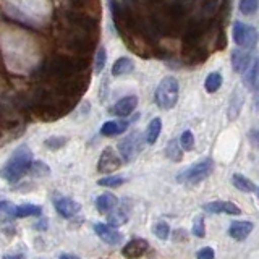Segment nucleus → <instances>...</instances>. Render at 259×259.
I'll list each match as a JSON object with an SVG mask.
<instances>
[{
	"instance_id": "ea45409f",
	"label": "nucleus",
	"mask_w": 259,
	"mask_h": 259,
	"mask_svg": "<svg viewBox=\"0 0 259 259\" xmlns=\"http://www.w3.org/2000/svg\"><path fill=\"white\" fill-rule=\"evenodd\" d=\"M227 47V40H225V32L221 29L219 31V36H217V49L219 51H222V49Z\"/></svg>"
},
{
	"instance_id": "b1692460",
	"label": "nucleus",
	"mask_w": 259,
	"mask_h": 259,
	"mask_svg": "<svg viewBox=\"0 0 259 259\" xmlns=\"http://www.w3.org/2000/svg\"><path fill=\"white\" fill-rule=\"evenodd\" d=\"M221 86H222V75H221V73H217V71L209 73V75L206 76V81H204L206 91L207 93H215V91L221 89Z\"/></svg>"
},
{
	"instance_id": "20e7f679",
	"label": "nucleus",
	"mask_w": 259,
	"mask_h": 259,
	"mask_svg": "<svg viewBox=\"0 0 259 259\" xmlns=\"http://www.w3.org/2000/svg\"><path fill=\"white\" fill-rule=\"evenodd\" d=\"M178 79L175 76H165L156 89V104L162 110H170L175 107L178 101Z\"/></svg>"
},
{
	"instance_id": "393cba45",
	"label": "nucleus",
	"mask_w": 259,
	"mask_h": 259,
	"mask_svg": "<svg viewBox=\"0 0 259 259\" xmlns=\"http://www.w3.org/2000/svg\"><path fill=\"white\" fill-rule=\"evenodd\" d=\"M128 221V214L123 209H113L107 214V224H110L112 227H120L126 224Z\"/></svg>"
},
{
	"instance_id": "7ed1b4c3",
	"label": "nucleus",
	"mask_w": 259,
	"mask_h": 259,
	"mask_svg": "<svg viewBox=\"0 0 259 259\" xmlns=\"http://www.w3.org/2000/svg\"><path fill=\"white\" fill-rule=\"evenodd\" d=\"M32 162V151L28 144H20L16 148L10 159H8L4 167L0 168V177L8 183H18L21 178L29 172V165Z\"/></svg>"
},
{
	"instance_id": "4be33fe9",
	"label": "nucleus",
	"mask_w": 259,
	"mask_h": 259,
	"mask_svg": "<svg viewBox=\"0 0 259 259\" xmlns=\"http://www.w3.org/2000/svg\"><path fill=\"white\" fill-rule=\"evenodd\" d=\"M160 132H162V120L159 117L152 118L149 121V125H148V130H146V138H144L146 143H148V144L156 143L159 135H160Z\"/></svg>"
},
{
	"instance_id": "f03ea898",
	"label": "nucleus",
	"mask_w": 259,
	"mask_h": 259,
	"mask_svg": "<svg viewBox=\"0 0 259 259\" xmlns=\"http://www.w3.org/2000/svg\"><path fill=\"white\" fill-rule=\"evenodd\" d=\"M89 62L84 55H54L39 67V76L60 83L78 73L86 71Z\"/></svg>"
},
{
	"instance_id": "a211bd4d",
	"label": "nucleus",
	"mask_w": 259,
	"mask_h": 259,
	"mask_svg": "<svg viewBox=\"0 0 259 259\" xmlns=\"http://www.w3.org/2000/svg\"><path fill=\"white\" fill-rule=\"evenodd\" d=\"M135 71V63L130 57H120L112 65V76H125Z\"/></svg>"
},
{
	"instance_id": "79ce46f5",
	"label": "nucleus",
	"mask_w": 259,
	"mask_h": 259,
	"mask_svg": "<svg viewBox=\"0 0 259 259\" xmlns=\"http://www.w3.org/2000/svg\"><path fill=\"white\" fill-rule=\"evenodd\" d=\"M254 91H256V94H254V104H256V109L259 110V84L254 88Z\"/></svg>"
},
{
	"instance_id": "aec40b11",
	"label": "nucleus",
	"mask_w": 259,
	"mask_h": 259,
	"mask_svg": "<svg viewBox=\"0 0 259 259\" xmlns=\"http://www.w3.org/2000/svg\"><path fill=\"white\" fill-rule=\"evenodd\" d=\"M243 102H245V99H243V94L238 91V89H235L232 97H230V102H229V118L230 120H237V117L240 115L241 112V107H243Z\"/></svg>"
},
{
	"instance_id": "473e14b6",
	"label": "nucleus",
	"mask_w": 259,
	"mask_h": 259,
	"mask_svg": "<svg viewBox=\"0 0 259 259\" xmlns=\"http://www.w3.org/2000/svg\"><path fill=\"white\" fill-rule=\"evenodd\" d=\"M259 8V0H240L238 4V10L243 15H253L257 12Z\"/></svg>"
},
{
	"instance_id": "72a5a7b5",
	"label": "nucleus",
	"mask_w": 259,
	"mask_h": 259,
	"mask_svg": "<svg viewBox=\"0 0 259 259\" xmlns=\"http://www.w3.org/2000/svg\"><path fill=\"white\" fill-rule=\"evenodd\" d=\"M191 232H193L194 237H198V238H204L206 237V224H204V219H202L201 215L194 217Z\"/></svg>"
},
{
	"instance_id": "dca6fc26",
	"label": "nucleus",
	"mask_w": 259,
	"mask_h": 259,
	"mask_svg": "<svg viewBox=\"0 0 259 259\" xmlns=\"http://www.w3.org/2000/svg\"><path fill=\"white\" fill-rule=\"evenodd\" d=\"M117 206H118V198L112 193H104L101 196H97V199H96V209L105 215H107L110 210L115 209Z\"/></svg>"
},
{
	"instance_id": "2f4dec72",
	"label": "nucleus",
	"mask_w": 259,
	"mask_h": 259,
	"mask_svg": "<svg viewBox=\"0 0 259 259\" xmlns=\"http://www.w3.org/2000/svg\"><path fill=\"white\" fill-rule=\"evenodd\" d=\"M152 233L160 240H167L170 235V225L164 221H159L152 225Z\"/></svg>"
},
{
	"instance_id": "39448f33",
	"label": "nucleus",
	"mask_w": 259,
	"mask_h": 259,
	"mask_svg": "<svg viewBox=\"0 0 259 259\" xmlns=\"http://www.w3.org/2000/svg\"><path fill=\"white\" fill-rule=\"evenodd\" d=\"M212 168H214V162L210 157L207 159H202L196 164L190 165L186 170H182L180 174L177 175V182L178 183H201L202 180H206V178L212 174Z\"/></svg>"
},
{
	"instance_id": "f257e3e1",
	"label": "nucleus",
	"mask_w": 259,
	"mask_h": 259,
	"mask_svg": "<svg viewBox=\"0 0 259 259\" xmlns=\"http://www.w3.org/2000/svg\"><path fill=\"white\" fill-rule=\"evenodd\" d=\"M0 10L8 20L29 29H42L52 16L49 0H0Z\"/></svg>"
},
{
	"instance_id": "9b49d317",
	"label": "nucleus",
	"mask_w": 259,
	"mask_h": 259,
	"mask_svg": "<svg viewBox=\"0 0 259 259\" xmlns=\"http://www.w3.org/2000/svg\"><path fill=\"white\" fill-rule=\"evenodd\" d=\"M202 209L209 214H229V215H240L241 209L230 201H212L202 206Z\"/></svg>"
},
{
	"instance_id": "4468645a",
	"label": "nucleus",
	"mask_w": 259,
	"mask_h": 259,
	"mask_svg": "<svg viewBox=\"0 0 259 259\" xmlns=\"http://www.w3.org/2000/svg\"><path fill=\"white\" fill-rule=\"evenodd\" d=\"M254 225L249 221H235L229 227V235L237 241H243L248 238V235L253 232Z\"/></svg>"
},
{
	"instance_id": "e433bc0d",
	"label": "nucleus",
	"mask_w": 259,
	"mask_h": 259,
	"mask_svg": "<svg viewBox=\"0 0 259 259\" xmlns=\"http://www.w3.org/2000/svg\"><path fill=\"white\" fill-rule=\"evenodd\" d=\"M214 249L210 248V246H204V248H201L198 253H196V257L199 259H210V257H214Z\"/></svg>"
},
{
	"instance_id": "9d476101",
	"label": "nucleus",
	"mask_w": 259,
	"mask_h": 259,
	"mask_svg": "<svg viewBox=\"0 0 259 259\" xmlns=\"http://www.w3.org/2000/svg\"><path fill=\"white\" fill-rule=\"evenodd\" d=\"M94 232L104 243L110 246H117L123 240V235L117 230V227H112L110 224H94Z\"/></svg>"
},
{
	"instance_id": "37998d69",
	"label": "nucleus",
	"mask_w": 259,
	"mask_h": 259,
	"mask_svg": "<svg viewBox=\"0 0 259 259\" xmlns=\"http://www.w3.org/2000/svg\"><path fill=\"white\" fill-rule=\"evenodd\" d=\"M59 257H60V259H76L78 256H76V254H71V253H62Z\"/></svg>"
},
{
	"instance_id": "f704fd0d",
	"label": "nucleus",
	"mask_w": 259,
	"mask_h": 259,
	"mask_svg": "<svg viewBox=\"0 0 259 259\" xmlns=\"http://www.w3.org/2000/svg\"><path fill=\"white\" fill-rule=\"evenodd\" d=\"M180 144H182V148H183L185 152L193 151V148H194V136H193V133L190 132V130H185V132L182 133Z\"/></svg>"
},
{
	"instance_id": "2eb2a0df",
	"label": "nucleus",
	"mask_w": 259,
	"mask_h": 259,
	"mask_svg": "<svg viewBox=\"0 0 259 259\" xmlns=\"http://www.w3.org/2000/svg\"><path fill=\"white\" fill-rule=\"evenodd\" d=\"M232 67L233 71L237 73H245L249 68V62H251V54L246 49V51H233L232 52Z\"/></svg>"
},
{
	"instance_id": "a19ab883",
	"label": "nucleus",
	"mask_w": 259,
	"mask_h": 259,
	"mask_svg": "<svg viewBox=\"0 0 259 259\" xmlns=\"http://www.w3.org/2000/svg\"><path fill=\"white\" fill-rule=\"evenodd\" d=\"M34 229L36 230H46L47 229V221H46V219H40V221H37L34 224Z\"/></svg>"
},
{
	"instance_id": "412c9836",
	"label": "nucleus",
	"mask_w": 259,
	"mask_h": 259,
	"mask_svg": "<svg viewBox=\"0 0 259 259\" xmlns=\"http://www.w3.org/2000/svg\"><path fill=\"white\" fill-rule=\"evenodd\" d=\"M232 183H233L235 188L243 191V193H254L257 190L256 185L251 182L249 178H246L245 175H241V174H233L232 175Z\"/></svg>"
},
{
	"instance_id": "c85d7f7f",
	"label": "nucleus",
	"mask_w": 259,
	"mask_h": 259,
	"mask_svg": "<svg viewBox=\"0 0 259 259\" xmlns=\"http://www.w3.org/2000/svg\"><path fill=\"white\" fill-rule=\"evenodd\" d=\"M67 143H68L67 136H51V138H47V140H44V146L49 151H59Z\"/></svg>"
},
{
	"instance_id": "6e6552de",
	"label": "nucleus",
	"mask_w": 259,
	"mask_h": 259,
	"mask_svg": "<svg viewBox=\"0 0 259 259\" xmlns=\"http://www.w3.org/2000/svg\"><path fill=\"white\" fill-rule=\"evenodd\" d=\"M120 152H117L113 148H105L97 162V172L99 174H113L115 170L121 167V160L120 159Z\"/></svg>"
},
{
	"instance_id": "c756f323",
	"label": "nucleus",
	"mask_w": 259,
	"mask_h": 259,
	"mask_svg": "<svg viewBox=\"0 0 259 259\" xmlns=\"http://www.w3.org/2000/svg\"><path fill=\"white\" fill-rule=\"evenodd\" d=\"M105 62H107V51H105V47H99L96 52V59H94V75L102 73Z\"/></svg>"
},
{
	"instance_id": "cd10ccee",
	"label": "nucleus",
	"mask_w": 259,
	"mask_h": 259,
	"mask_svg": "<svg viewBox=\"0 0 259 259\" xmlns=\"http://www.w3.org/2000/svg\"><path fill=\"white\" fill-rule=\"evenodd\" d=\"M245 83L249 89H254L259 84V59L254 62L253 67L249 68V71L246 73V78H245Z\"/></svg>"
},
{
	"instance_id": "1a4fd4ad",
	"label": "nucleus",
	"mask_w": 259,
	"mask_h": 259,
	"mask_svg": "<svg viewBox=\"0 0 259 259\" xmlns=\"http://www.w3.org/2000/svg\"><path fill=\"white\" fill-rule=\"evenodd\" d=\"M54 206H55L57 214L63 219H67V221H71V219H75L81 212V204L71 198H65V196L55 198Z\"/></svg>"
},
{
	"instance_id": "0eeeda50",
	"label": "nucleus",
	"mask_w": 259,
	"mask_h": 259,
	"mask_svg": "<svg viewBox=\"0 0 259 259\" xmlns=\"http://www.w3.org/2000/svg\"><path fill=\"white\" fill-rule=\"evenodd\" d=\"M143 149V138L140 132H133L118 143V152L123 162H132Z\"/></svg>"
},
{
	"instance_id": "c9c22d12",
	"label": "nucleus",
	"mask_w": 259,
	"mask_h": 259,
	"mask_svg": "<svg viewBox=\"0 0 259 259\" xmlns=\"http://www.w3.org/2000/svg\"><path fill=\"white\" fill-rule=\"evenodd\" d=\"M71 5L75 7V10L88 13L89 10H93L94 5H97V0H71Z\"/></svg>"
},
{
	"instance_id": "7c9ffc66",
	"label": "nucleus",
	"mask_w": 259,
	"mask_h": 259,
	"mask_svg": "<svg viewBox=\"0 0 259 259\" xmlns=\"http://www.w3.org/2000/svg\"><path fill=\"white\" fill-rule=\"evenodd\" d=\"M125 178L120 177V175H109V177H104L101 180H97V185L99 186H105V188H117V186L123 185Z\"/></svg>"
},
{
	"instance_id": "58836bf2",
	"label": "nucleus",
	"mask_w": 259,
	"mask_h": 259,
	"mask_svg": "<svg viewBox=\"0 0 259 259\" xmlns=\"http://www.w3.org/2000/svg\"><path fill=\"white\" fill-rule=\"evenodd\" d=\"M172 240H175V241H186V240H188V233H186V230H183V229H178V230L172 232Z\"/></svg>"
},
{
	"instance_id": "5701e85b",
	"label": "nucleus",
	"mask_w": 259,
	"mask_h": 259,
	"mask_svg": "<svg viewBox=\"0 0 259 259\" xmlns=\"http://www.w3.org/2000/svg\"><path fill=\"white\" fill-rule=\"evenodd\" d=\"M28 174L31 177H36V178H44V177L51 175V167H49L42 160H32Z\"/></svg>"
},
{
	"instance_id": "ddd939ff",
	"label": "nucleus",
	"mask_w": 259,
	"mask_h": 259,
	"mask_svg": "<svg viewBox=\"0 0 259 259\" xmlns=\"http://www.w3.org/2000/svg\"><path fill=\"white\" fill-rule=\"evenodd\" d=\"M148 248H149L148 240L133 238L126 243L123 249H121V254H123L125 257H141L146 251H148Z\"/></svg>"
},
{
	"instance_id": "bb28decb",
	"label": "nucleus",
	"mask_w": 259,
	"mask_h": 259,
	"mask_svg": "<svg viewBox=\"0 0 259 259\" xmlns=\"http://www.w3.org/2000/svg\"><path fill=\"white\" fill-rule=\"evenodd\" d=\"M15 217V206L10 201H0V222L8 224Z\"/></svg>"
},
{
	"instance_id": "4c0bfd02",
	"label": "nucleus",
	"mask_w": 259,
	"mask_h": 259,
	"mask_svg": "<svg viewBox=\"0 0 259 259\" xmlns=\"http://www.w3.org/2000/svg\"><path fill=\"white\" fill-rule=\"evenodd\" d=\"M248 140L249 143L254 146V148H259V128H251L248 133Z\"/></svg>"
},
{
	"instance_id": "f8f14e48",
	"label": "nucleus",
	"mask_w": 259,
	"mask_h": 259,
	"mask_svg": "<svg viewBox=\"0 0 259 259\" xmlns=\"http://www.w3.org/2000/svg\"><path fill=\"white\" fill-rule=\"evenodd\" d=\"M138 105V96L132 94V96H126L123 99H120L118 102H115V105L110 109V113H113L115 117H128L130 113H133V110L136 109Z\"/></svg>"
},
{
	"instance_id": "a878e982",
	"label": "nucleus",
	"mask_w": 259,
	"mask_h": 259,
	"mask_svg": "<svg viewBox=\"0 0 259 259\" xmlns=\"http://www.w3.org/2000/svg\"><path fill=\"white\" fill-rule=\"evenodd\" d=\"M165 154H167V157H168L170 160L180 162V160H182V156H183V148H182V144L178 143L177 140H172V141L168 143V146H167Z\"/></svg>"
},
{
	"instance_id": "f3484780",
	"label": "nucleus",
	"mask_w": 259,
	"mask_h": 259,
	"mask_svg": "<svg viewBox=\"0 0 259 259\" xmlns=\"http://www.w3.org/2000/svg\"><path fill=\"white\" fill-rule=\"evenodd\" d=\"M130 126V121H123V120H110V121H105V123L101 126V135L102 136H107V138H112V136H117V135H121L125 132V130Z\"/></svg>"
},
{
	"instance_id": "6ab92c4d",
	"label": "nucleus",
	"mask_w": 259,
	"mask_h": 259,
	"mask_svg": "<svg viewBox=\"0 0 259 259\" xmlns=\"http://www.w3.org/2000/svg\"><path fill=\"white\" fill-rule=\"evenodd\" d=\"M42 214V207L32 202H26V204L15 206V217L16 219H24V217H39Z\"/></svg>"
},
{
	"instance_id": "423d86ee",
	"label": "nucleus",
	"mask_w": 259,
	"mask_h": 259,
	"mask_svg": "<svg viewBox=\"0 0 259 259\" xmlns=\"http://www.w3.org/2000/svg\"><path fill=\"white\" fill-rule=\"evenodd\" d=\"M232 36H233V40L235 44L241 49H254L256 44H257V39H259V34H257V29L254 26H249V24L243 23V21H235L233 23V29H232Z\"/></svg>"
}]
</instances>
